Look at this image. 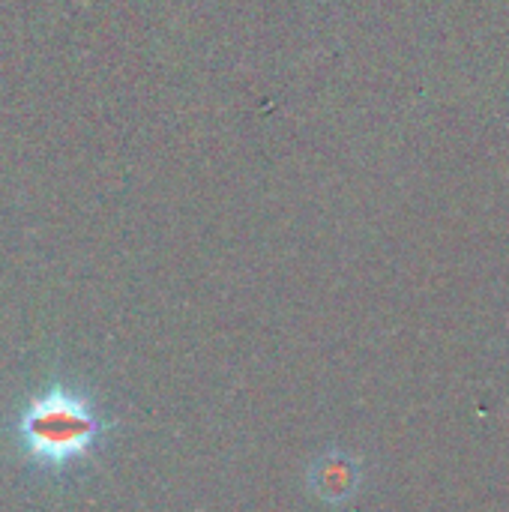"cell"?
<instances>
[{
    "label": "cell",
    "instance_id": "cell-1",
    "mask_svg": "<svg viewBox=\"0 0 509 512\" xmlns=\"http://www.w3.org/2000/svg\"><path fill=\"white\" fill-rule=\"evenodd\" d=\"M108 429L111 423L96 402L63 384L36 393L15 420V438L24 459L48 474H63L84 462Z\"/></svg>",
    "mask_w": 509,
    "mask_h": 512
},
{
    "label": "cell",
    "instance_id": "cell-2",
    "mask_svg": "<svg viewBox=\"0 0 509 512\" xmlns=\"http://www.w3.org/2000/svg\"><path fill=\"white\" fill-rule=\"evenodd\" d=\"M357 483H360V468L357 462H351L345 453H330L324 456L315 471H312V486L321 498L333 501V504H342L348 501L354 492H357Z\"/></svg>",
    "mask_w": 509,
    "mask_h": 512
}]
</instances>
